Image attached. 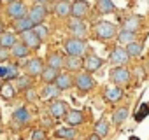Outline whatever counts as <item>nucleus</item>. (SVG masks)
I'll return each mask as SVG.
<instances>
[{
    "instance_id": "dca6fc26",
    "label": "nucleus",
    "mask_w": 149,
    "mask_h": 140,
    "mask_svg": "<svg viewBox=\"0 0 149 140\" xmlns=\"http://www.w3.org/2000/svg\"><path fill=\"white\" fill-rule=\"evenodd\" d=\"M53 84H54L60 91H67V89H70V88L74 86V79H72L70 74H58V77L54 79Z\"/></svg>"
},
{
    "instance_id": "c9c22d12",
    "label": "nucleus",
    "mask_w": 149,
    "mask_h": 140,
    "mask_svg": "<svg viewBox=\"0 0 149 140\" xmlns=\"http://www.w3.org/2000/svg\"><path fill=\"white\" fill-rule=\"evenodd\" d=\"M32 30L35 32V35H37L40 40H44V39L49 35V30H47V26H46V25H35Z\"/></svg>"
},
{
    "instance_id": "de8ad7c7",
    "label": "nucleus",
    "mask_w": 149,
    "mask_h": 140,
    "mask_svg": "<svg viewBox=\"0 0 149 140\" xmlns=\"http://www.w3.org/2000/svg\"><path fill=\"white\" fill-rule=\"evenodd\" d=\"M130 140H139V138H137V137H132V138H130Z\"/></svg>"
},
{
    "instance_id": "a211bd4d",
    "label": "nucleus",
    "mask_w": 149,
    "mask_h": 140,
    "mask_svg": "<svg viewBox=\"0 0 149 140\" xmlns=\"http://www.w3.org/2000/svg\"><path fill=\"white\" fill-rule=\"evenodd\" d=\"M104 98H105L109 103H118V102L123 98V89H121L119 86H111V88L105 89Z\"/></svg>"
},
{
    "instance_id": "f3484780",
    "label": "nucleus",
    "mask_w": 149,
    "mask_h": 140,
    "mask_svg": "<svg viewBox=\"0 0 149 140\" xmlns=\"http://www.w3.org/2000/svg\"><path fill=\"white\" fill-rule=\"evenodd\" d=\"M140 26H142V18L137 16V14L126 18L125 23H123V30H125V32H132V33H137V30H139Z\"/></svg>"
},
{
    "instance_id": "393cba45",
    "label": "nucleus",
    "mask_w": 149,
    "mask_h": 140,
    "mask_svg": "<svg viewBox=\"0 0 149 140\" xmlns=\"http://www.w3.org/2000/svg\"><path fill=\"white\" fill-rule=\"evenodd\" d=\"M16 42L18 40H16L14 33H9V32H2V33H0V47H2V49H11Z\"/></svg>"
},
{
    "instance_id": "9d476101",
    "label": "nucleus",
    "mask_w": 149,
    "mask_h": 140,
    "mask_svg": "<svg viewBox=\"0 0 149 140\" xmlns=\"http://www.w3.org/2000/svg\"><path fill=\"white\" fill-rule=\"evenodd\" d=\"M67 112H68V107H67L65 102H61V100H53L51 102V105H49V116L51 117L61 119V117H65Z\"/></svg>"
},
{
    "instance_id": "9b49d317",
    "label": "nucleus",
    "mask_w": 149,
    "mask_h": 140,
    "mask_svg": "<svg viewBox=\"0 0 149 140\" xmlns=\"http://www.w3.org/2000/svg\"><path fill=\"white\" fill-rule=\"evenodd\" d=\"M109 60H111V63H114V65H118V67H123V65L128 63L130 56H128V53L125 51V47H116V49H112Z\"/></svg>"
},
{
    "instance_id": "4468645a",
    "label": "nucleus",
    "mask_w": 149,
    "mask_h": 140,
    "mask_svg": "<svg viewBox=\"0 0 149 140\" xmlns=\"http://www.w3.org/2000/svg\"><path fill=\"white\" fill-rule=\"evenodd\" d=\"M104 65V60L100 58V56H95V54H90V56H86V60H84V68H86V72L88 74H93V72H97V70L100 68Z\"/></svg>"
},
{
    "instance_id": "c756f323",
    "label": "nucleus",
    "mask_w": 149,
    "mask_h": 140,
    "mask_svg": "<svg viewBox=\"0 0 149 140\" xmlns=\"http://www.w3.org/2000/svg\"><path fill=\"white\" fill-rule=\"evenodd\" d=\"M118 42L119 44H132V42H135V39H137V33H132V32H125V30H121L118 35Z\"/></svg>"
},
{
    "instance_id": "f8f14e48",
    "label": "nucleus",
    "mask_w": 149,
    "mask_h": 140,
    "mask_svg": "<svg viewBox=\"0 0 149 140\" xmlns=\"http://www.w3.org/2000/svg\"><path fill=\"white\" fill-rule=\"evenodd\" d=\"M21 42H23L28 49H39L42 40L35 35L33 30H28V32H23V33H21Z\"/></svg>"
},
{
    "instance_id": "f03ea898",
    "label": "nucleus",
    "mask_w": 149,
    "mask_h": 140,
    "mask_svg": "<svg viewBox=\"0 0 149 140\" xmlns=\"http://www.w3.org/2000/svg\"><path fill=\"white\" fill-rule=\"evenodd\" d=\"M95 35H97L98 39L107 40V39H112V37L118 35V28H116V25L111 23V21H98V23L95 25Z\"/></svg>"
},
{
    "instance_id": "4be33fe9",
    "label": "nucleus",
    "mask_w": 149,
    "mask_h": 140,
    "mask_svg": "<svg viewBox=\"0 0 149 140\" xmlns=\"http://www.w3.org/2000/svg\"><path fill=\"white\" fill-rule=\"evenodd\" d=\"M58 74H60V70H56V68H51V67H44V70L40 72V79L44 81V84H53L54 82V79L58 77Z\"/></svg>"
},
{
    "instance_id": "4c0bfd02",
    "label": "nucleus",
    "mask_w": 149,
    "mask_h": 140,
    "mask_svg": "<svg viewBox=\"0 0 149 140\" xmlns=\"http://www.w3.org/2000/svg\"><path fill=\"white\" fill-rule=\"evenodd\" d=\"M25 96H26L28 102H35V100H37V91H35L33 88H28V89L25 91Z\"/></svg>"
},
{
    "instance_id": "a18cd8bd",
    "label": "nucleus",
    "mask_w": 149,
    "mask_h": 140,
    "mask_svg": "<svg viewBox=\"0 0 149 140\" xmlns=\"http://www.w3.org/2000/svg\"><path fill=\"white\" fill-rule=\"evenodd\" d=\"M2 131H4V128H2V124H0V135H2Z\"/></svg>"
},
{
    "instance_id": "7ed1b4c3",
    "label": "nucleus",
    "mask_w": 149,
    "mask_h": 140,
    "mask_svg": "<svg viewBox=\"0 0 149 140\" xmlns=\"http://www.w3.org/2000/svg\"><path fill=\"white\" fill-rule=\"evenodd\" d=\"M68 32L72 33L74 39H84L88 35V26L83 19H77V18H70L68 21Z\"/></svg>"
},
{
    "instance_id": "39448f33",
    "label": "nucleus",
    "mask_w": 149,
    "mask_h": 140,
    "mask_svg": "<svg viewBox=\"0 0 149 140\" xmlns=\"http://www.w3.org/2000/svg\"><path fill=\"white\" fill-rule=\"evenodd\" d=\"M74 86H77V89L81 93H88V91H91L95 88V81H93L91 74L81 72V74H77L76 79H74Z\"/></svg>"
},
{
    "instance_id": "a19ab883",
    "label": "nucleus",
    "mask_w": 149,
    "mask_h": 140,
    "mask_svg": "<svg viewBox=\"0 0 149 140\" xmlns=\"http://www.w3.org/2000/svg\"><path fill=\"white\" fill-rule=\"evenodd\" d=\"M88 140H100V137L93 133V135H90V137H88Z\"/></svg>"
},
{
    "instance_id": "423d86ee",
    "label": "nucleus",
    "mask_w": 149,
    "mask_h": 140,
    "mask_svg": "<svg viewBox=\"0 0 149 140\" xmlns=\"http://www.w3.org/2000/svg\"><path fill=\"white\" fill-rule=\"evenodd\" d=\"M111 79L114 84H118L119 88L126 86L130 82V70L126 67H116L111 70Z\"/></svg>"
},
{
    "instance_id": "473e14b6",
    "label": "nucleus",
    "mask_w": 149,
    "mask_h": 140,
    "mask_svg": "<svg viewBox=\"0 0 149 140\" xmlns=\"http://www.w3.org/2000/svg\"><path fill=\"white\" fill-rule=\"evenodd\" d=\"M126 117H128V107H119L112 114V123L114 124H121L123 121H126Z\"/></svg>"
},
{
    "instance_id": "cd10ccee",
    "label": "nucleus",
    "mask_w": 149,
    "mask_h": 140,
    "mask_svg": "<svg viewBox=\"0 0 149 140\" xmlns=\"http://www.w3.org/2000/svg\"><path fill=\"white\" fill-rule=\"evenodd\" d=\"M54 137L65 138V140H74V138L77 137V133H76V130H74L72 126H68V128H60V130H56V131H54Z\"/></svg>"
},
{
    "instance_id": "6e6552de",
    "label": "nucleus",
    "mask_w": 149,
    "mask_h": 140,
    "mask_svg": "<svg viewBox=\"0 0 149 140\" xmlns=\"http://www.w3.org/2000/svg\"><path fill=\"white\" fill-rule=\"evenodd\" d=\"M88 12H90V6L86 0H76L74 4H70V16L72 18L83 19V18H86Z\"/></svg>"
},
{
    "instance_id": "e433bc0d",
    "label": "nucleus",
    "mask_w": 149,
    "mask_h": 140,
    "mask_svg": "<svg viewBox=\"0 0 149 140\" xmlns=\"http://www.w3.org/2000/svg\"><path fill=\"white\" fill-rule=\"evenodd\" d=\"M147 114H149V105H147V103H142V105L139 107L137 114H135V121H144V119L147 117Z\"/></svg>"
},
{
    "instance_id": "09e8293b",
    "label": "nucleus",
    "mask_w": 149,
    "mask_h": 140,
    "mask_svg": "<svg viewBox=\"0 0 149 140\" xmlns=\"http://www.w3.org/2000/svg\"><path fill=\"white\" fill-rule=\"evenodd\" d=\"M2 32H4V28H2V25H0V33H2Z\"/></svg>"
},
{
    "instance_id": "2f4dec72",
    "label": "nucleus",
    "mask_w": 149,
    "mask_h": 140,
    "mask_svg": "<svg viewBox=\"0 0 149 140\" xmlns=\"http://www.w3.org/2000/svg\"><path fill=\"white\" fill-rule=\"evenodd\" d=\"M142 49H144V46H142V42H132V44H128L126 46V53H128V56L132 58V56H140L142 54Z\"/></svg>"
},
{
    "instance_id": "0eeeda50",
    "label": "nucleus",
    "mask_w": 149,
    "mask_h": 140,
    "mask_svg": "<svg viewBox=\"0 0 149 140\" xmlns=\"http://www.w3.org/2000/svg\"><path fill=\"white\" fill-rule=\"evenodd\" d=\"M46 16H47L46 6H39V4H35V6H33L32 9H28V12H26V18L32 21L33 26H35V25H42L44 19H46Z\"/></svg>"
},
{
    "instance_id": "f704fd0d",
    "label": "nucleus",
    "mask_w": 149,
    "mask_h": 140,
    "mask_svg": "<svg viewBox=\"0 0 149 140\" xmlns=\"http://www.w3.org/2000/svg\"><path fill=\"white\" fill-rule=\"evenodd\" d=\"M32 84H33V79H32L30 76H21V77H18V88H19V89L26 91L28 88H33Z\"/></svg>"
},
{
    "instance_id": "5701e85b",
    "label": "nucleus",
    "mask_w": 149,
    "mask_h": 140,
    "mask_svg": "<svg viewBox=\"0 0 149 140\" xmlns=\"http://www.w3.org/2000/svg\"><path fill=\"white\" fill-rule=\"evenodd\" d=\"M54 14L58 18H70V2L67 0H60L54 4Z\"/></svg>"
},
{
    "instance_id": "412c9836",
    "label": "nucleus",
    "mask_w": 149,
    "mask_h": 140,
    "mask_svg": "<svg viewBox=\"0 0 149 140\" xmlns=\"http://www.w3.org/2000/svg\"><path fill=\"white\" fill-rule=\"evenodd\" d=\"M9 54H13V56L18 58V60H23V58H26V56L30 54V49H28L23 42H16V44L9 49Z\"/></svg>"
},
{
    "instance_id": "20e7f679",
    "label": "nucleus",
    "mask_w": 149,
    "mask_h": 140,
    "mask_svg": "<svg viewBox=\"0 0 149 140\" xmlns=\"http://www.w3.org/2000/svg\"><path fill=\"white\" fill-rule=\"evenodd\" d=\"M6 12H7V16H9L11 19H14V21H16V19L25 18V16H26V12H28V9H26V6L21 2V0H14V2L7 4Z\"/></svg>"
},
{
    "instance_id": "c85d7f7f",
    "label": "nucleus",
    "mask_w": 149,
    "mask_h": 140,
    "mask_svg": "<svg viewBox=\"0 0 149 140\" xmlns=\"http://www.w3.org/2000/svg\"><path fill=\"white\" fill-rule=\"evenodd\" d=\"M97 9L102 14H111L116 9V6H114L112 0H97Z\"/></svg>"
},
{
    "instance_id": "58836bf2",
    "label": "nucleus",
    "mask_w": 149,
    "mask_h": 140,
    "mask_svg": "<svg viewBox=\"0 0 149 140\" xmlns=\"http://www.w3.org/2000/svg\"><path fill=\"white\" fill-rule=\"evenodd\" d=\"M32 140H46V131L44 130H35L32 133Z\"/></svg>"
},
{
    "instance_id": "bb28decb",
    "label": "nucleus",
    "mask_w": 149,
    "mask_h": 140,
    "mask_svg": "<svg viewBox=\"0 0 149 140\" xmlns=\"http://www.w3.org/2000/svg\"><path fill=\"white\" fill-rule=\"evenodd\" d=\"M63 63H65V60H63V56L60 53H53V54L47 56V67H51V68L60 70L63 67Z\"/></svg>"
},
{
    "instance_id": "aec40b11",
    "label": "nucleus",
    "mask_w": 149,
    "mask_h": 140,
    "mask_svg": "<svg viewBox=\"0 0 149 140\" xmlns=\"http://www.w3.org/2000/svg\"><path fill=\"white\" fill-rule=\"evenodd\" d=\"M63 65L67 67V70H70V72H77V70H81V68H83L84 60H83V58H79V56H67V60H65V63H63Z\"/></svg>"
},
{
    "instance_id": "6ab92c4d",
    "label": "nucleus",
    "mask_w": 149,
    "mask_h": 140,
    "mask_svg": "<svg viewBox=\"0 0 149 140\" xmlns=\"http://www.w3.org/2000/svg\"><path fill=\"white\" fill-rule=\"evenodd\" d=\"M0 77L11 81V79H18L19 77V70L16 65H7V67H0Z\"/></svg>"
},
{
    "instance_id": "f257e3e1",
    "label": "nucleus",
    "mask_w": 149,
    "mask_h": 140,
    "mask_svg": "<svg viewBox=\"0 0 149 140\" xmlns=\"http://www.w3.org/2000/svg\"><path fill=\"white\" fill-rule=\"evenodd\" d=\"M65 51H67L68 56H79V58H83L84 53L88 51V44H86L84 39H74V37H70L68 40H65Z\"/></svg>"
},
{
    "instance_id": "ddd939ff",
    "label": "nucleus",
    "mask_w": 149,
    "mask_h": 140,
    "mask_svg": "<svg viewBox=\"0 0 149 140\" xmlns=\"http://www.w3.org/2000/svg\"><path fill=\"white\" fill-rule=\"evenodd\" d=\"M13 121H14V124H19V126L28 124V123H30V112H28V109H26L25 105L18 107V109L13 112Z\"/></svg>"
},
{
    "instance_id": "a878e982",
    "label": "nucleus",
    "mask_w": 149,
    "mask_h": 140,
    "mask_svg": "<svg viewBox=\"0 0 149 140\" xmlns=\"http://www.w3.org/2000/svg\"><path fill=\"white\" fill-rule=\"evenodd\" d=\"M13 28H14L18 33H23V32L32 30V28H33V25H32V21L25 16V18H21V19H16V21H14V25H13Z\"/></svg>"
},
{
    "instance_id": "b1692460",
    "label": "nucleus",
    "mask_w": 149,
    "mask_h": 140,
    "mask_svg": "<svg viewBox=\"0 0 149 140\" xmlns=\"http://www.w3.org/2000/svg\"><path fill=\"white\" fill-rule=\"evenodd\" d=\"M60 93H61V91H60L54 84H46L44 89H42V93H40V98H42V100H54V98H58Z\"/></svg>"
},
{
    "instance_id": "ea45409f",
    "label": "nucleus",
    "mask_w": 149,
    "mask_h": 140,
    "mask_svg": "<svg viewBox=\"0 0 149 140\" xmlns=\"http://www.w3.org/2000/svg\"><path fill=\"white\" fill-rule=\"evenodd\" d=\"M7 58H9V49H2V47H0V63L7 61Z\"/></svg>"
},
{
    "instance_id": "7c9ffc66",
    "label": "nucleus",
    "mask_w": 149,
    "mask_h": 140,
    "mask_svg": "<svg viewBox=\"0 0 149 140\" xmlns=\"http://www.w3.org/2000/svg\"><path fill=\"white\" fill-rule=\"evenodd\" d=\"M14 95H16V89L13 88V84L6 82V84L0 86V96H2L4 100H13V98H14Z\"/></svg>"
},
{
    "instance_id": "2eb2a0df",
    "label": "nucleus",
    "mask_w": 149,
    "mask_h": 140,
    "mask_svg": "<svg viewBox=\"0 0 149 140\" xmlns=\"http://www.w3.org/2000/svg\"><path fill=\"white\" fill-rule=\"evenodd\" d=\"M65 121H67L68 126H79V124L84 123V114L77 109H72L65 114Z\"/></svg>"
},
{
    "instance_id": "79ce46f5",
    "label": "nucleus",
    "mask_w": 149,
    "mask_h": 140,
    "mask_svg": "<svg viewBox=\"0 0 149 140\" xmlns=\"http://www.w3.org/2000/svg\"><path fill=\"white\" fill-rule=\"evenodd\" d=\"M33 2H35V4H39V6H44L47 0H33Z\"/></svg>"
},
{
    "instance_id": "c03bdc74",
    "label": "nucleus",
    "mask_w": 149,
    "mask_h": 140,
    "mask_svg": "<svg viewBox=\"0 0 149 140\" xmlns=\"http://www.w3.org/2000/svg\"><path fill=\"white\" fill-rule=\"evenodd\" d=\"M2 2H6V4H11V2H14V0H2Z\"/></svg>"
},
{
    "instance_id": "1a4fd4ad",
    "label": "nucleus",
    "mask_w": 149,
    "mask_h": 140,
    "mask_svg": "<svg viewBox=\"0 0 149 140\" xmlns=\"http://www.w3.org/2000/svg\"><path fill=\"white\" fill-rule=\"evenodd\" d=\"M25 70H26V76H30L32 79H33V77H39L40 72L44 70V63H42L40 58H32V60L26 61Z\"/></svg>"
},
{
    "instance_id": "37998d69",
    "label": "nucleus",
    "mask_w": 149,
    "mask_h": 140,
    "mask_svg": "<svg viewBox=\"0 0 149 140\" xmlns=\"http://www.w3.org/2000/svg\"><path fill=\"white\" fill-rule=\"evenodd\" d=\"M46 126H51V119H47V117H44V121H42Z\"/></svg>"
},
{
    "instance_id": "49530a36",
    "label": "nucleus",
    "mask_w": 149,
    "mask_h": 140,
    "mask_svg": "<svg viewBox=\"0 0 149 140\" xmlns=\"http://www.w3.org/2000/svg\"><path fill=\"white\" fill-rule=\"evenodd\" d=\"M47 2H60V0H47Z\"/></svg>"
},
{
    "instance_id": "72a5a7b5",
    "label": "nucleus",
    "mask_w": 149,
    "mask_h": 140,
    "mask_svg": "<svg viewBox=\"0 0 149 140\" xmlns=\"http://www.w3.org/2000/svg\"><path fill=\"white\" fill-rule=\"evenodd\" d=\"M95 135H98L100 138H104V137L109 135V123H107L105 119H100V121L97 123V126H95Z\"/></svg>"
}]
</instances>
